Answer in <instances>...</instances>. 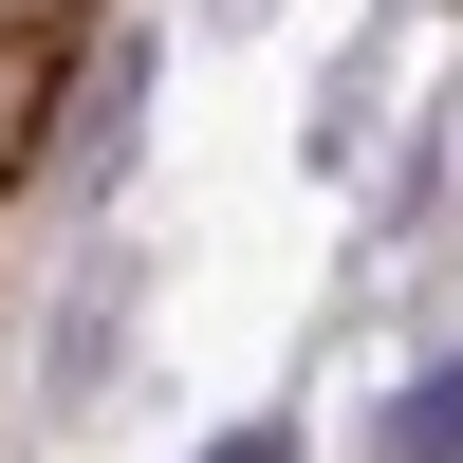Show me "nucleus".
<instances>
[{"instance_id": "1", "label": "nucleus", "mask_w": 463, "mask_h": 463, "mask_svg": "<svg viewBox=\"0 0 463 463\" xmlns=\"http://www.w3.org/2000/svg\"><path fill=\"white\" fill-rule=\"evenodd\" d=\"M148 148V37H111L93 56V93H74V130H56V204H111V167Z\"/></svg>"}, {"instance_id": "2", "label": "nucleus", "mask_w": 463, "mask_h": 463, "mask_svg": "<svg viewBox=\"0 0 463 463\" xmlns=\"http://www.w3.org/2000/svg\"><path fill=\"white\" fill-rule=\"evenodd\" d=\"M371 463H463V334H445L427 371H408L390 408H371Z\"/></svg>"}, {"instance_id": "3", "label": "nucleus", "mask_w": 463, "mask_h": 463, "mask_svg": "<svg viewBox=\"0 0 463 463\" xmlns=\"http://www.w3.org/2000/svg\"><path fill=\"white\" fill-rule=\"evenodd\" d=\"M204 463H316V445H297V427H279V408H241V427H222Z\"/></svg>"}]
</instances>
